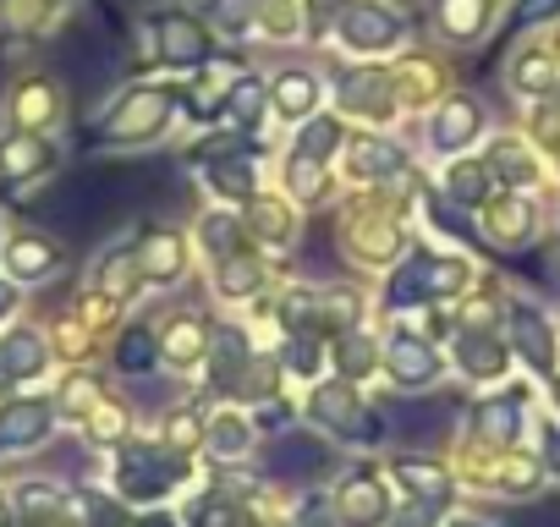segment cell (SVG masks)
I'll return each instance as SVG.
<instances>
[{
  "instance_id": "cell-36",
  "label": "cell",
  "mask_w": 560,
  "mask_h": 527,
  "mask_svg": "<svg viewBox=\"0 0 560 527\" xmlns=\"http://www.w3.org/2000/svg\"><path fill=\"white\" fill-rule=\"evenodd\" d=\"M209 440H214V450H220V456H242V450H247V423L225 412V418L214 423V434H209Z\"/></svg>"
},
{
  "instance_id": "cell-10",
  "label": "cell",
  "mask_w": 560,
  "mask_h": 527,
  "mask_svg": "<svg viewBox=\"0 0 560 527\" xmlns=\"http://www.w3.org/2000/svg\"><path fill=\"white\" fill-rule=\"evenodd\" d=\"M50 429V407L45 401H12L0 412V445H34Z\"/></svg>"
},
{
  "instance_id": "cell-31",
  "label": "cell",
  "mask_w": 560,
  "mask_h": 527,
  "mask_svg": "<svg viewBox=\"0 0 560 527\" xmlns=\"http://www.w3.org/2000/svg\"><path fill=\"white\" fill-rule=\"evenodd\" d=\"M253 231L264 242H292V214L280 203H253Z\"/></svg>"
},
{
  "instance_id": "cell-45",
  "label": "cell",
  "mask_w": 560,
  "mask_h": 527,
  "mask_svg": "<svg viewBox=\"0 0 560 527\" xmlns=\"http://www.w3.org/2000/svg\"><path fill=\"white\" fill-rule=\"evenodd\" d=\"M165 429H171V445H192V440H198V418H192V412H176Z\"/></svg>"
},
{
  "instance_id": "cell-34",
  "label": "cell",
  "mask_w": 560,
  "mask_h": 527,
  "mask_svg": "<svg viewBox=\"0 0 560 527\" xmlns=\"http://www.w3.org/2000/svg\"><path fill=\"white\" fill-rule=\"evenodd\" d=\"M483 192H489V171H483V165H456V171H451V198L478 203Z\"/></svg>"
},
{
  "instance_id": "cell-16",
  "label": "cell",
  "mask_w": 560,
  "mask_h": 527,
  "mask_svg": "<svg viewBox=\"0 0 560 527\" xmlns=\"http://www.w3.org/2000/svg\"><path fill=\"white\" fill-rule=\"evenodd\" d=\"M7 264H12L18 281H45V276L56 270V247H50L45 236H12Z\"/></svg>"
},
{
  "instance_id": "cell-29",
  "label": "cell",
  "mask_w": 560,
  "mask_h": 527,
  "mask_svg": "<svg viewBox=\"0 0 560 527\" xmlns=\"http://www.w3.org/2000/svg\"><path fill=\"white\" fill-rule=\"evenodd\" d=\"M269 467H275V472H298V467H303V472H314V467H325V450H319V445H308V440H287V445H280V450L269 456Z\"/></svg>"
},
{
  "instance_id": "cell-41",
  "label": "cell",
  "mask_w": 560,
  "mask_h": 527,
  "mask_svg": "<svg viewBox=\"0 0 560 527\" xmlns=\"http://www.w3.org/2000/svg\"><path fill=\"white\" fill-rule=\"evenodd\" d=\"M94 401H100V379H83V374L67 379V407H72V412H83V407H94Z\"/></svg>"
},
{
  "instance_id": "cell-39",
  "label": "cell",
  "mask_w": 560,
  "mask_h": 527,
  "mask_svg": "<svg viewBox=\"0 0 560 527\" xmlns=\"http://www.w3.org/2000/svg\"><path fill=\"white\" fill-rule=\"evenodd\" d=\"M494 171H511L505 181H527V176H533V160H527L516 143H500V149H494Z\"/></svg>"
},
{
  "instance_id": "cell-24",
  "label": "cell",
  "mask_w": 560,
  "mask_h": 527,
  "mask_svg": "<svg viewBox=\"0 0 560 527\" xmlns=\"http://www.w3.org/2000/svg\"><path fill=\"white\" fill-rule=\"evenodd\" d=\"M209 187L220 198H253V165L242 154H225V160L209 165Z\"/></svg>"
},
{
  "instance_id": "cell-21",
  "label": "cell",
  "mask_w": 560,
  "mask_h": 527,
  "mask_svg": "<svg viewBox=\"0 0 560 527\" xmlns=\"http://www.w3.org/2000/svg\"><path fill=\"white\" fill-rule=\"evenodd\" d=\"M462 368H467V374H478V379H494V374L505 368L500 341H494V336H483V330H467V336H462Z\"/></svg>"
},
{
  "instance_id": "cell-15",
  "label": "cell",
  "mask_w": 560,
  "mask_h": 527,
  "mask_svg": "<svg viewBox=\"0 0 560 527\" xmlns=\"http://www.w3.org/2000/svg\"><path fill=\"white\" fill-rule=\"evenodd\" d=\"M56 110H61V99H56V89L50 83H23L18 89V99H12V116H18V127L23 132H39V127H50L56 121Z\"/></svg>"
},
{
  "instance_id": "cell-17",
  "label": "cell",
  "mask_w": 560,
  "mask_h": 527,
  "mask_svg": "<svg viewBox=\"0 0 560 527\" xmlns=\"http://www.w3.org/2000/svg\"><path fill=\"white\" fill-rule=\"evenodd\" d=\"M314 418L330 423V429H341V434H352V429L369 434V423H363V412H358V401H352L347 385H325V390L314 396Z\"/></svg>"
},
{
  "instance_id": "cell-28",
  "label": "cell",
  "mask_w": 560,
  "mask_h": 527,
  "mask_svg": "<svg viewBox=\"0 0 560 527\" xmlns=\"http://www.w3.org/2000/svg\"><path fill=\"white\" fill-rule=\"evenodd\" d=\"M203 12H209V23L220 34H242L253 23V12H258V0H203Z\"/></svg>"
},
{
  "instance_id": "cell-49",
  "label": "cell",
  "mask_w": 560,
  "mask_h": 527,
  "mask_svg": "<svg viewBox=\"0 0 560 527\" xmlns=\"http://www.w3.org/2000/svg\"><path fill=\"white\" fill-rule=\"evenodd\" d=\"M12 314V286H0V319Z\"/></svg>"
},
{
  "instance_id": "cell-44",
  "label": "cell",
  "mask_w": 560,
  "mask_h": 527,
  "mask_svg": "<svg viewBox=\"0 0 560 527\" xmlns=\"http://www.w3.org/2000/svg\"><path fill=\"white\" fill-rule=\"evenodd\" d=\"M287 363H292L298 374H314V368H319V347L298 336V341H292V358H287Z\"/></svg>"
},
{
  "instance_id": "cell-35",
  "label": "cell",
  "mask_w": 560,
  "mask_h": 527,
  "mask_svg": "<svg viewBox=\"0 0 560 527\" xmlns=\"http://www.w3.org/2000/svg\"><path fill=\"white\" fill-rule=\"evenodd\" d=\"M336 143H341V127H336L330 116H319V121H308V132H303V143H298V149H303V154H314V160H325Z\"/></svg>"
},
{
  "instance_id": "cell-6",
  "label": "cell",
  "mask_w": 560,
  "mask_h": 527,
  "mask_svg": "<svg viewBox=\"0 0 560 527\" xmlns=\"http://www.w3.org/2000/svg\"><path fill=\"white\" fill-rule=\"evenodd\" d=\"M45 165H50V143H45L39 132H12V138H0V176L23 181V176H39Z\"/></svg>"
},
{
  "instance_id": "cell-46",
  "label": "cell",
  "mask_w": 560,
  "mask_h": 527,
  "mask_svg": "<svg viewBox=\"0 0 560 527\" xmlns=\"http://www.w3.org/2000/svg\"><path fill=\"white\" fill-rule=\"evenodd\" d=\"M429 522H434V500H418L396 516V527H429Z\"/></svg>"
},
{
  "instance_id": "cell-13",
  "label": "cell",
  "mask_w": 560,
  "mask_h": 527,
  "mask_svg": "<svg viewBox=\"0 0 560 527\" xmlns=\"http://www.w3.org/2000/svg\"><path fill=\"white\" fill-rule=\"evenodd\" d=\"M511 336H516V347H522V358L533 368H549L555 363V336H549V325L533 308H511Z\"/></svg>"
},
{
  "instance_id": "cell-2",
  "label": "cell",
  "mask_w": 560,
  "mask_h": 527,
  "mask_svg": "<svg viewBox=\"0 0 560 527\" xmlns=\"http://www.w3.org/2000/svg\"><path fill=\"white\" fill-rule=\"evenodd\" d=\"M171 110H176V94H171V89H138V94L121 99V110L105 121V138H110V143H149V138L165 132Z\"/></svg>"
},
{
  "instance_id": "cell-25",
  "label": "cell",
  "mask_w": 560,
  "mask_h": 527,
  "mask_svg": "<svg viewBox=\"0 0 560 527\" xmlns=\"http://www.w3.org/2000/svg\"><path fill=\"white\" fill-rule=\"evenodd\" d=\"M516 423H522L516 401H483L478 407V440H489V445H511L516 440Z\"/></svg>"
},
{
  "instance_id": "cell-50",
  "label": "cell",
  "mask_w": 560,
  "mask_h": 527,
  "mask_svg": "<svg viewBox=\"0 0 560 527\" xmlns=\"http://www.w3.org/2000/svg\"><path fill=\"white\" fill-rule=\"evenodd\" d=\"M143 527H171V522H165V516H149V522H143Z\"/></svg>"
},
{
  "instance_id": "cell-30",
  "label": "cell",
  "mask_w": 560,
  "mask_h": 527,
  "mask_svg": "<svg viewBox=\"0 0 560 527\" xmlns=\"http://www.w3.org/2000/svg\"><path fill=\"white\" fill-rule=\"evenodd\" d=\"M264 110V83L258 78H242L236 89H225V116L231 121H253Z\"/></svg>"
},
{
  "instance_id": "cell-3",
  "label": "cell",
  "mask_w": 560,
  "mask_h": 527,
  "mask_svg": "<svg viewBox=\"0 0 560 527\" xmlns=\"http://www.w3.org/2000/svg\"><path fill=\"white\" fill-rule=\"evenodd\" d=\"M154 39L165 45L160 56L176 61V67H198V61L209 56V34H203L187 12H165V17H154Z\"/></svg>"
},
{
  "instance_id": "cell-14",
  "label": "cell",
  "mask_w": 560,
  "mask_h": 527,
  "mask_svg": "<svg viewBox=\"0 0 560 527\" xmlns=\"http://www.w3.org/2000/svg\"><path fill=\"white\" fill-rule=\"evenodd\" d=\"M0 368H7L12 379H28L45 368V336L39 330H12L7 341H0Z\"/></svg>"
},
{
  "instance_id": "cell-1",
  "label": "cell",
  "mask_w": 560,
  "mask_h": 527,
  "mask_svg": "<svg viewBox=\"0 0 560 527\" xmlns=\"http://www.w3.org/2000/svg\"><path fill=\"white\" fill-rule=\"evenodd\" d=\"M336 39L358 56H380V50H396L407 39V17L380 7V0H352V7H341V17H336Z\"/></svg>"
},
{
  "instance_id": "cell-4",
  "label": "cell",
  "mask_w": 560,
  "mask_h": 527,
  "mask_svg": "<svg viewBox=\"0 0 560 527\" xmlns=\"http://www.w3.org/2000/svg\"><path fill=\"white\" fill-rule=\"evenodd\" d=\"M341 105H347L352 116L385 121V116H396V83H390L385 72H352V78L341 83Z\"/></svg>"
},
{
  "instance_id": "cell-23",
  "label": "cell",
  "mask_w": 560,
  "mask_h": 527,
  "mask_svg": "<svg viewBox=\"0 0 560 527\" xmlns=\"http://www.w3.org/2000/svg\"><path fill=\"white\" fill-rule=\"evenodd\" d=\"M429 292H434V264L429 258H412V264H401V276L390 281V308H412Z\"/></svg>"
},
{
  "instance_id": "cell-27",
  "label": "cell",
  "mask_w": 560,
  "mask_h": 527,
  "mask_svg": "<svg viewBox=\"0 0 560 527\" xmlns=\"http://www.w3.org/2000/svg\"><path fill=\"white\" fill-rule=\"evenodd\" d=\"M287 187H292V198H319V192H325V176H319V160L298 149V154L287 160Z\"/></svg>"
},
{
  "instance_id": "cell-19",
  "label": "cell",
  "mask_w": 560,
  "mask_h": 527,
  "mask_svg": "<svg viewBox=\"0 0 560 527\" xmlns=\"http://www.w3.org/2000/svg\"><path fill=\"white\" fill-rule=\"evenodd\" d=\"M214 286H220V297H253L258 286H264V264H253V258H220L214 264Z\"/></svg>"
},
{
  "instance_id": "cell-9",
  "label": "cell",
  "mask_w": 560,
  "mask_h": 527,
  "mask_svg": "<svg viewBox=\"0 0 560 527\" xmlns=\"http://www.w3.org/2000/svg\"><path fill=\"white\" fill-rule=\"evenodd\" d=\"M434 17H440V34H445V39L467 45V39H478L483 23H489V0H434Z\"/></svg>"
},
{
  "instance_id": "cell-26",
  "label": "cell",
  "mask_w": 560,
  "mask_h": 527,
  "mask_svg": "<svg viewBox=\"0 0 560 527\" xmlns=\"http://www.w3.org/2000/svg\"><path fill=\"white\" fill-rule=\"evenodd\" d=\"M165 358H171L176 368L198 363V358H203V325H198V319H182V325H171V336H165Z\"/></svg>"
},
{
  "instance_id": "cell-8",
  "label": "cell",
  "mask_w": 560,
  "mask_h": 527,
  "mask_svg": "<svg viewBox=\"0 0 560 527\" xmlns=\"http://www.w3.org/2000/svg\"><path fill=\"white\" fill-rule=\"evenodd\" d=\"M380 516H385V489L369 472L347 478L341 483V522L347 527H380Z\"/></svg>"
},
{
  "instance_id": "cell-20",
  "label": "cell",
  "mask_w": 560,
  "mask_h": 527,
  "mask_svg": "<svg viewBox=\"0 0 560 527\" xmlns=\"http://www.w3.org/2000/svg\"><path fill=\"white\" fill-rule=\"evenodd\" d=\"M401 247V231H396V220H369V225H352V253L363 258V264H380V258H390Z\"/></svg>"
},
{
  "instance_id": "cell-43",
  "label": "cell",
  "mask_w": 560,
  "mask_h": 527,
  "mask_svg": "<svg viewBox=\"0 0 560 527\" xmlns=\"http://www.w3.org/2000/svg\"><path fill=\"white\" fill-rule=\"evenodd\" d=\"M203 242L220 253V247H231V242H236V225H231L225 214H209V220H203Z\"/></svg>"
},
{
  "instance_id": "cell-18",
  "label": "cell",
  "mask_w": 560,
  "mask_h": 527,
  "mask_svg": "<svg viewBox=\"0 0 560 527\" xmlns=\"http://www.w3.org/2000/svg\"><path fill=\"white\" fill-rule=\"evenodd\" d=\"M121 489H127V494H143V500H154V494H165V489H171V467H160L154 456L132 450V456L121 461Z\"/></svg>"
},
{
  "instance_id": "cell-32",
  "label": "cell",
  "mask_w": 560,
  "mask_h": 527,
  "mask_svg": "<svg viewBox=\"0 0 560 527\" xmlns=\"http://www.w3.org/2000/svg\"><path fill=\"white\" fill-rule=\"evenodd\" d=\"M549 56H516V67H511V83L522 89V94H544L549 89Z\"/></svg>"
},
{
  "instance_id": "cell-12",
  "label": "cell",
  "mask_w": 560,
  "mask_h": 527,
  "mask_svg": "<svg viewBox=\"0 0 560 527\" xmlns=\"http://www.w3.org/2000/svg\"><path fill=\"white\" fill-rule=\"evenodd\" d=\"M138 264L149 281H176L182 276V236L176 231H149L138 247Z\"/></svg>"
},
{
  "instance_id": "cell-11",
  "label": "cell",
  "mask_w": 560,
  "mask_h": 527,
  "mask_svg": "<svg viewBox=\"0 0 560 527\" xmlns=\"http://www.w3.org/2000/svg\"><path fill=\"white\" fill-rule=\"evenodd\" d=\"M385 363H390V374H396L401 385H429V379H434V368H440V358H434L418 336H396Z\"/></svg>"
},
{
  "instance_id": "cell-7",
  "label": "cell",
  "mask_w": 560,
  "mask_h": 527,
  "mask_svg": "<svg viewBox=\"0 0 560 527\" xmlns=\"http://www.w3.org/2000/svg\"><path fill=\"white\" fill-rule=\"evenodd\" d=\"M478 127H483V110L472 99H451V105H440L429 138H434V149H467L478 138Z\"/></svg>"
},
{
  "instance_id": "cell-38",
  "label": "cell",
  "mask_w": 560,
  "mask_h": 527,
  "mask_svg": "<svg viewBox=\"0 0 560 527\" xmlns=\"http://www.w3.org/2000/svg\"><path fill=\"white\" fill-rule=\"evenodd\" d=\"M522 231H533V220H527V209H522V203H500V209H494V236H505V242H516Z\"/></svg>"
},
{
  "instance_id": "cell-48",
  "label": "cell",
  "mask_w": 560,
  "mask_h": 527,
  "mask_svg": "<svg viewBox=\"0 0 560 527\" xmlns=\"http://www.w3.org/2000/svg\"><path fill=\"white\" fill-rule=\"evenodd\" d=\"M555 7H560V0H522V23H533V17H544Z\"/></svg>"
},
{
  "instance_id": "cell-22",
  "label": "cell",
  "mask_w": 560,
  "mask_h": 527,
  "mask_svg": "<svg viewBox=\"0 0 560 527\" xmlns=\"http://www.w3.org/2000/svg\"><path fill=\"white\" fill-rule=\"evenodd\" d=\"M275 105L287 110V116H308L319 105V78L314 72H287L275 83Z\"/></svg>"
},
{
  "instance_id": "cell-51",
  "label": "cell",
  "mask_w": 560,
  "mask_h": 527,
  "mask_svg": "<svg viewBox=\"0 0 560 527\" xmlns=\"http://www.w3.org/2000/svg\"><path fill=\"white\" fill-rule=\"evenodd\" d=\"M456 527H483V522H456Z\"/></svg>"
},
{
  "instance_id": "cell-42",
  "label": "cell",
  "mask_w": 560,
  "mask_h": 527,
  "mask_svg": "<svg viewBox=\"0 0 560 527\" xmlns=\"http://www.w3.org/2000/svg\"><path fill=\"white\" fill-rule=\"evenodd\" d=\"M127 281H132V264H127V258H110V270L100 276V292H105V297H121Z\"/></svg>"
},
{
  "instance_id": "cell-5",
  "label": "cell",
  "mask_w": 560,
  "mask_h": 527,
  "mask_svg": "<svg viewBox=\"0 0 560 527\" xmlns=\"http://www.w3.org/2000/svg\"><path fill=\"white\" fill-rule=\"evenodd\" d=\"M407 160H401V149L390 143V138H358L352 149H347V171L358 176V181H385V176H396Z\"/></svg>"
},
{
  "instance_id": "cell-40",
  "label": "cell",
  "mask_w": 560,
  "mask_h": 527,
  "mask_svg": "<svg viewBox=\"0 0 560 527\" xmlns=\"http://www.w3.org/2000/svg\"><path fill=\"white\" fill-rule=\"evenodd\" d=\"M341 368H347L352 379H358V374H369V368H374V347L347 336V341H341Z\"/></svg>"
},
{
  "instance_id": "cell-37",
  "label": "cell",
  "mask_w": 560,
  "mask_h": 527,
  "mask_svg": "<svg viewBox=\"0 0 560 527\" xmlns=\"http://www.w3.org/2000/svg\"><path fill=\"white\" fill-rule=\"evenodd\" d=\"M396 472H401V478H412V489H418L423 500L445 494V472H440V467H429V461H401Z\"/></svg>"
},
{
  "instance_id": "cell-47",
  "label": "cell",
  "mask_w": 560,
  "mask_h": 527,
  "mask_svg": "<svg viewBox=\"0 0 560 527\" xmlns=\"http://www.w3.org/2000/svg\"><path fill=\"white\" fill-rule=\"evenodd\" d=\"M39 7H34V0H7V23L12 28H28V17H34Z\"/></svg>"
},
{
  "instance_id": "cell-33",
  "label": "cell",
  "mask_w": 560,
  "mask_h": 527,
  "mask_svg": "<svg viewBox=\"0 0 560 527\" xmlns=\"http://www.w3.org/2000/svg\"><path fill=\"white\" fill-rule=\"evenodd\" d=\"M116 363H121L127 374H143V368L154 363V341H149V330H127V336H121V352H116Z\"/></svg>"
}]
</instances>
